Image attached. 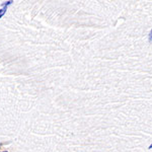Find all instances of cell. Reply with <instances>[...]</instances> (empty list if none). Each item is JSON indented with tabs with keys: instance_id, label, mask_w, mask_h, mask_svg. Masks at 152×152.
I'll list each match as a JSON object with an SVG mask.
<instances>
[{
	"instance_id": "6da1fadb",
	"label": "cell",
	"mask_w": 152,
	"mask_h": 152,
	"mask_svg": "<svg viewBox=\"0 0 152 152\" xmlns=\"http://www.w3.org/2000/svg\"><path fill=\"white\" fill-rule=\"evenodd\" d=\"M6 10H7V6H2V8L0 9V18L6 13Z\"/></svg>"
},
{
	"instance_id": "7a4b0ae2",
	"label": "cell",
	"mask_w": 152,
	"mask_h": 152,
	"mask_svg": "<svg viewBox=\"0 0 152 152\" xmlns=\"http://www.w3.org/2000/svg\"><path fill=\"white\" fill-rule=\"evenodd\" d=\"M12 0H9V1H6V2H4V3H2L1 4V6H8V5H10V4H12Z\"/></svg>"
},
{
	"instance_id": "3957f363",
	"label": "cell",
	"mask_w": 152,
	"mask_h": 152,
	"mask_svg": "<svg viewBox=\"0 0 152 152\" xmlns=\"http://www.w3.org/2000/svg\"><path fill=\"white\" fill-rule=\"evenodd\" d=\"M148 40L150 43H152V29L150 31V33H149V35H148Z\"/></svg>"
},
{
	"instance_id": "277c9868",
	"label": "cell",
	"mask_w": 152,
	"mask_h": 152,
	"mask_svg": "<svg viewBox=\"0 0 152 152\" xmlns=\"http://www.w3.org/2000/svg\"><path fill=\"white\" fill-rule=\"evenodd\" d=\"M148 149H152V144H150V145H149V147H148Z\"/></svg>"
},
{
	"instance_id": "5b68a950",
	"label": "cell",
	"mask_w": 152,
	"mask_h": 152,
	"mask_svg": "<svg viewBox=\"0 0 152 152\" xmlns=\"http://www.w3.org/2000/svg\"><path fill=\"white\" fill-rule=\"evenodd\" d=\"M1 152H8V151H1Z\"/></svg>"
},
{
	"instance_id": "8992f818",
	"label": "cell",
	"mask_w": 152,
	"mask_h": 152,
	"mask_svg": "<svg viewBox=\"0 0 152 152\" xmlns=\"http://www.w3.org/2000/svg\"><path fill=\"white\" fill-rule=\"evenodd\" d=\"M1 145H2V144H1V143H0V146H1Z\"/></svg>"
}]
</instances>
